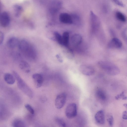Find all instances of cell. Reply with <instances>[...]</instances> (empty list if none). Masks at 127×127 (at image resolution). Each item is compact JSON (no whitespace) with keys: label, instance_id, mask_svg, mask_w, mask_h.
<instances>
[{"label":"cell","instance_id":"cell-5","mask_svg":"<svg viewBox=\"0 0 127 127\" xmlns=\"http://www.w3.org/2000/svg\"><path fill=\"white\" fill-rule=\"evenodd\" d=\"M65 114L67 117L69 119H72L75 117L77 114L76 104L74 103L68 104L66 108Z\"/></svg>","mask_w":127,"mask_h":127},{"label":"cell","instance_id":"cell-25","mask_svg":"<svg viewBox=\"0 0 127 127\" xmlns=\"http://www.w3.org/2000/svg\"><path fill=\"white\" fill-rule=\"evenodd\" d=\"M106 118L109 125L110 127L112 126L114 122V119L111 113H109L107 115Z\"/></svg>","mask_w":127,"mask_h":127},{"label":"cell","instance_id":"cell-22","mask_svg":"<svg viewBox=\"0 0 127 127\" xmlns=\"http://www.w3.org/2000/svg\"><path fill=\"white\" fill-rule=\"evenodd\" d=\"M96 95L97 98L102 100H104L106 98V96L105 93L101 89H99L96 90Z\"/></svg>","mask_w":127,"mask_h":127},{"label":"cell","instance_id":"cell-13","mask_svg":"<svg viewBox=\"0 0 127 127\" xmlns=\"http://www.w3.org/2000/svg\"><path fill=\"white\" fill-rule=\"evenodd\" d=\"M95 118L96 122L100 125H103L105 123V117L103 111L100 110L98 111L95 114Z\"/></svg>","mask_w":127,"mask_h":127},{"label":"cell","instance_id":"cell-3","mask_svg":"<svg viewBox=\"0 0 127 127\" xmlns=\"http://www.w3.org/2000/svg\"><path fill=\"white\" fill-rule=\"evenodd\" d=\"M99 66L107 74L115 75L119 74L120 70L115 64L108 62L100 61L98 63Z\"/></svg>","mask_w":127,"mask_h":127},{"label":"cell","instance_id":"cell-20","mask_svg":"<svg viewBox=\"0 0 127 127\" xmlns=\"http://www.w3.org/2000/svg\"><path fill=\"white\" fill-rule=\"evenodd\" d=\"M115 16L116 19L121 22H125L127 20V17L125 15L119 11L116 12Z\"/></svg>","mask_w":127,"mask_h":127},{"label":"cell","instance_id":"cell-18","mask_svg":"<svg viewBox=\"0 0 127 127\" xmlns=\"http://www.w3.org/2000/svg\"><path fill=\"white\" fill-rule=\"evenodd\" d=\"M19 66L21 70L25 73H28L30 71V66L29 64L26 61H21L20 63Z\"/></svg>","mask_w":127,"mask_h":127},{"label":"cell","instance_id":"cell-4","mask_svg":"<svg viewBox=\"0 0 127 127\" xmlns=\"http://www.w3.org/2000/svg\"><path fill=\"white\" fill-rule=\"evenodd\" d=\"M90 20L92 30L93 32L97 31L100 25V21L98 17L92 11L90 12Z\"/></svg>","mask_w":127,"mask_h":127},{"label":"cell","instance_id":"cell-14","mask_svg":"<svg viewBox=\"0 0 127 127\" xmlns=\"http://www.w3.org/2000/svg\"><path fill=\"white\" fill-rule=\"evenodd\" d=\"M82 38L79 34H76L73 35L71 37V41L72 45L77 46L80 45L81 43Z\"/></svg>","mask_w":127,"mask_h":127},{"label":"cell","instance_id":"cell-7","mask_svg":"<svg viewBox=\"0 0 127 127\" xmlns=\"http://www.w3.org/2000/svg\"><path fill=\"white\" fill-rule=\"evenodd\" d=\"M79 70L82 74L88 76L92 75L95 72V70L93 67L87 65L83 64L80 65Z\"/></svg>","mask_w":127,"mask_h":127},{"label":"cell","instance_id":"cell-24","mask_svg":"<svg viewBox=\"0 0 127 127\" xmlns=\"http://www.w3.org/2000/svg\"><path fill=\"white\" fill-rule=\"evenodd\" d=\"M55 120L59 127H67L65 122L61 118L57 117L55 118Z\"/></svg>","mask_w":127,"mask_h":127},{"label":"cell","instance_id":"cell-6","mask_svg":"<svg viewBox=\"0 0 127 127\" xmlns=\"http://www.w3.org/2000/svg\"><path fill=\"white\" fill-rule=\"evenodd\" d=\"M66 98V94L64 93H61L57 96L55 102L57 108L60 109L63 107L65 102Z\"/></svg>","mask_w":127,"mask_h":127},{"label":"cell","instance_id":"cell-8","mask_svg":"<svg viewBox=\"0 0 127 127\" xmlns=\"http://www.w3.org/2000/svg\"><path fill=\"white\" fill-rule=\"evenodd\" d=\"M10 22V17L8 13L6 11L2 12L0 15V25L3 27H6L9 25Z\"/></svg>","mask_w":127,"mask_h":127},{"label":"cell","instance_id":"cell-2","mask_svg":"<svg viewBox=\"0 0 127 127\" xmlns=\"http://www.w3.org/2000/svg\"><path fill=\"white\" fill-rule=\"evenodd\" d=\"M13 74L16 80L18 88L29 97L32 98L33 93L31 89L17 72L14 71Z\"/></svg>","mask_w":127,"mask_h":127},{"label":"cell","instance_id":"cell-29","mask_svg":"<svg viewBox=\"0 0 127 127\" xmlns=\"http://www.w3.org/2000/svg\"><path fill=\"white\" fill-rule=\"evenodd\" d=\"M122 35L123 39L125 41H127V27L123 30Z\"/></svg>","mask_w":127,"mask_h":127},{"label":"cell","instance_id":"cell-12","mask_svg":"<svg viewBox=\"0 0 127 127\" xmlns=\"http://www.w3.org/2000/svg\"><path fill=\"white\" fill-rule=\"evenodd\" d=\"M32 77L35 86L37 88L40 87L42 86L43 81L42 75L39 73H35L33 74Z\"/></svg>","mask_w":127,"mask_h":127},{"label":"cell","instance_id":"cell-10","mask_svg":"<svg viewBox=\"0 0 127 127\" xmlns=\"http://www.w3.org/2000/svg\"><path fill=\"white\" fill-rule=\"evenodd\" d=\"M62 4L60 2L53 1L50 4L49 10L51 14H54L57 12L60 9Z\"/></svg>","mask_w":127,"mask_h":127},{"label":"cell","instance_id":"cell-34","mask_svg":"<svg viewBox=\"0 0 127 127\" xmlns=\"http://www.w3.org/2000/svg\"><path fill=\"white\" fill-rule=\"evenodd\" d=\"M56 57L58 59L59 61L61 62H62V59L60 58V56L58 55H56Z\"/></svg>","mask_w":127,"mask_h":127},{"label":"cell","instance_id":"cell-32","mask_svg":"<svg viewBox=\"0 0 127 127\" xmlns=\"http://www.w3.org/2000/svg\"><path fill=\"white\" fill-rule=\"evenodd\" d=\"M4 39V34L2 32H0V44L2 43Z\"/></svg>","mask_w":127,"mask_h":127},{"label":"cell","instance_id":"cell-35","mask_svg":"<svg viewBox=\"0 0 127 127\" xmlns=\"http://www.w3.org/2000/svg\"><path fill=\"white\" fill-rule=\"evenodd\" d=\"M123 106L127 109V103H124L123 104Z\"/></svg>","mask_w":127,"mask_h":127},{"label":"cell","instance_id":"cell-28","mask_svg":"<svg viewBox=\"0 0 127 127\" xmlns=\"http://www.w3.org/2000/svg\"><path fill=\"white\" fill-rule=\"evenodd\" d=\"M25 107L27 110L32 114H33L35 113L34 110L32 107L30 105L26 104Z\"/></svg>","mask_w":127,"mask_h":127},{"label":"cell","instance_id":"cell-17","mask_svg":"<svg viewBox=\"0 0 127 127\" xmlns=\"http://www.w3.org/2000/svg\"><path fill=\"white\" fill-rule=\"evenodd\" d=\"M4 79L5 81L9 84H14L15 81L16 80L14 75L9 73H7L5 74Z\"/></svg>","mask_w":127,"mask_h":127},{"label":"cell","instance_id":"cell-21","mask_svg":"<svg viewBox=\"0 0 127 127\" xmlns=\"http://www.w3.org/2000/svg\"><path fill=\"white\" fill-rule=\"evenodd\" d=\"M13 9L15 16L19 17L23 11V8L20 5L15 4L13 6Z\"/></svg>","mask_w":127,"mask_h":127},{"label":"cell","instance_id":"cell-9","mask_svg":"<svg viewBox=\"0 0 127 127\" xmlns=\"http://www.w3.org/2000/svg\"><path fill=\"white\" fill-rule=\"evenodd\" d=\"M123 45L121 41L118 38L114 37L109 42L108 46L110 48H120Z\"/></svg>","mask_w":127,"mask_h":127},{"label":"cell","instance_id":"cell-27","mask_svg":"<svg viewBox=\"0 0 127 127\" xmlns=\"http://www.w3.org/2000/svg\"><path fill=\"white\" fill-rule=\"evenodd\" d=\"M115 98L117 100L122 99V100H126L127 99V96L125 95L124 92L123 91L120 94L116 96Z\"/></svg>","mask_w":127,"mask_h":127},{"label":"cell","instance_id":"cell-23","mask_svg":"<svg viewBox=\"0 0 127 127\" xmlns=\"http://www.w3.org/2000/svg\"><path fill=\"white\" fill-rule=\"evenodd\" d=\"M72 22V24L75 25H78L80 23V19L79 16L75 14H71Z\"/></svg>","mask_w":127,"mask_h":127},{"label":"cell","instance_id":"cell-11","mask_svg":"<svg viewBox=\"0 0 127 127\" xmlns=\"http://www.w3.org/2000/svg\"><path fill=\"white\" fill-rule=\"evenodd\" d=\"M60 21L63 23L68 24H72L71 15L67 13H62L60 14L59 17Z\"/></svg>","mask_w":127,"mask_h":127},{"label":"cell","instance_id":"cell-30","mask_svg":"<svg viewBox=\"0 0 127 127\" xmlns=\"http://www.w3.org/2000/svg\"><path fill=\"white\" fill-rule=\"evenodd\" d=\"M114 2L118 5L121 7H124V3L121 1L118 0H114Z\"/></svg>","mask_w":127,"mask_h":127},{"label":"cell","instance_id":"cell-19","mask_svg":"<svg viewBox=\"0 0 127 127\" xmlns=\"http://www.w3.org/2000/svg\"><path fill=\"white\" fill-rule=\"evenodd\" d=\"M62 45L66 47L68 46L69 41V34L68 32H65L62 35Z\"/></svg>","mask_w":127,"mask_h":127},{"label":"cell","instance_id":"cell-33","mask_svg":"<svg viewBox=\"0 0 127 127\" xmlns=\"http://www.w3.org/2000/svg\"><path fill=\"white\" fill-rule=\"evenodd\" d=\"M34 127H47L45 126L39 124H36Z\"/></svg>","mask_w":127,"mask_h":127},{"label":"cell","instance_id":"cell-1","mask_svg":"<svg viewBox=\"0 0 127 127\" xmlns=\"http://www.w3.org/2000/svg\"><path fill=\"white\" fill-rule=\"evenodd\" d=\"M20 50L27 57L34 59L36 56V53L34 47L28 41L22 39L19 41L18 45Z\"/></svg>","mask_w":127,"mask_h":127},{"label":"cell","instance_id":"cell-26","mask_svg":"<svg viewBox=\"0 0 127 127\" xmlns=\"http://www.w3.org/2000/svg\"><path fill=\"white\" fill-rule=\"evenodd\" d=\"M54 34L55 38L59 44L62 45V36L57 32H55Z\"/></svg>","mask_w":127,"mask_h":127},{"label":"cell","instance_id":"cell-31","mask_svg":"<svg viewBox=\"0 0 127 127\" xmlns=\"http://www.w3.org/2000/svg\"><path fill=\"white\" fill-rule=\"evenodd\" d=\"M122 118L124 120H127V111H124L123 112L122 114Z\"/></svg>","mask_w":127,"mask_h":127},{"label":"cell","instance_id":"cell-15","mask_svg":"<svg viewBox=\"0 0 127 127\" xmlns=\"http://www.w3.org/2000/svg\"><path fill=\"white\" fill-rule=\"evenodd\" d=\"M18 39L15 37H12L9 38L7 42L8 47L10 48H14L18 45L19 42Z\"/></svg>","mask_w":127,"mask_h":127},{"label":"cell","instance_id":"cell-16","mask_svg":"<svg viewBox=\"0 0 127 127\" xmlns=\"http://www.w3.org/2000/svg\"><path fill=\"white\" fill-rule=\"evenodd\" d=\"M12 127H26L25 122L20 118L14 119L12 122Z\"/></svg>","mask_w":127,"mask_h":127}]
</instances>
